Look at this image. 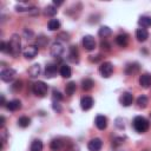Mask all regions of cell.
I'll return each mask as SVG.
<instances>
[{"label": "cell", "instance_id": "6da1fadb", "mask_svg": "<svg viewBox=\"0 0 151 151\" xmlns=\"http://www.w3.org/2000/svg\"><path fill=\"white\" fill-rule=\"evenodd\" d=\"M8 45H9V53L17 58L20 52H21V39H20V35L19 34H12L9 41H8Z\"/></svg>", "mask_w": 151, "mask_h": 151}, {"label": "cell", "instance_id": "7a4b0ae2", "mask_svg": "<svg viewBox=\"0 0 151 151\" xmlns=\"http://www.w3.org/2000/svg\"><path fill=\"white\" fill-rule=\"evenodd\" d=\"M132 125H133V129L138 132V133H144L149 130L150 127V123L146 118L142 117V116H137L133 122H132Z\"/></svg>", "mask_w": 151, "mask_h": 151}, {"label": "cell", "instance_id": "3957f363", "mask_svg": "<svg viewBox=\"0 0 151 151\" xmlns=\"http://www.w3.org/2000/svg\"><path fill=\"white\" fill-rule=\"evenodd\" d=\"M47 90H48V86L44 83V81H35L32 86V91L33 93L37 96V97H45L46 93H47Z\"/></svg>", "mask_w": 151, "mask_h": 151}, {"label": "cell", "instance_id": "277c9868", "mask_svg": "<svg viewBox=\"0 0 151 151\" xmlns=\"http://www.w3.org/2000/svg\"><path fill=\"white\" fill-rule=\"evenodd\" d=\"M99 72L103 78H110L113 73V65L110 61H105L99 66Z\"/></svg>", "mask_w": 151, "mask_h": 151}, {"label": "cell", "instance_id": "5b68a950", "mask_svg": "<svg viewBox=\"0 0 151 151\" xmlns=\"http://www.w3.org/2000/svg\"><path fill=\"white\" fill-rule=\"evenodd\" d=\"M65 52V48L63 46L61 42L59 41H55L51 45V55L52 57H55V58H61V55L64 54Z\"/></svg>", "mask_w": 151, "mask_h": 151}, {"label": "cell", "instance_id": "8992f818", "mask_svg": "<svg viewBox=\"0 0 151 151\" xmlns=\"http://www.w3.org/2000/svg\"><path fill=\"white\" fill-rule=\"evenodd\" d=\"M17 76V71L13 70V68H5L1 71L0 73V78L2 81H6V83H9L12 81Z\"/></svg>", "mask_w": 151, "mask_h": 151}, {"label": "cell", "instance_id": "52a82bcc", "mask_svg": "<svg viewBox=\"0 0 151 151\" xmlns=\"http://www.w3.org/2000/svg\"><path fill=\"white\" fill-rule=\"evenodd\" d=\"M38 46H35V45H28V46H26L25 48H24V51H22V54H24V57L26 58V59H33V58H35L37 57V54H38Z\"/></svg>", "mask_w": 151, "mask_h": 151}, {"label": "cell", "instance_id": "ba28073f", "mask_svg": "<svg viewBox=\"0 0 151 151\" xmlns=\"http://www.w3.org/2000/svg\"><path fill=\"white\" fill-rule=\"evenodd\" d=\"M103 146V142L100 138H92L87 143V149L88 151H100Z\"/></svg>", "mask_w": 151, "mask_h": 151}, {"label": "cell", "instance_id": "9c48e42d", "mask_svg": "<svg viewBox=\"0 0 151 151\" xmlns=\"http://www.w3.org/2000/svg\"><path fill=\"white\" fill-rule=\"evenodd\" d=\"M83 46L87 51H92L96 48V40L92 35H85L83 38Z\"/></svg>", "mask_w": 151, "mask_h": 151}, {"label": "cell", "instance_id": "30bf717a", "mask_svg": "<svg viewBox=\"0 0 151 151\" xmlns=\"http://www.w3.org/2000/svg\"><path fill=\"white\" fill-rule=\"evenodd\" d=\"M132 101H133V94L130 93V92H124V93L120 96V98H119V103H120L123 106H125V107L130 106V105L132 104Z\"/></svg>", "mask_w": 151, "mask_h": 151}, {"label": "cell", "instance_id": "8fae6325", "mask_svg": "<svg viewBox=\"0 0 151 151\" xmlns=\"http://www.w3.org/2000/svg\"><path fill=\"white\" fill-rule=\"evenodd\" d=\"M93 104H94V101H93L92 97L85 96V97H83V98L80 99V107H81L84 111L90 110V109L93 106Z\"/></svg>", "mask_w": 151, "mask_h": 151}, {"label": "cell", "instance_id": "7c38bea8", "mask_svg": "<svg viewBox=\"0 0 151 151\" xmlns=\"http://www.w3.org/2000/svg\"><path fill=\"white\" fill-rule=\"evenodd\" d=\"M57 71H58V67L55 64H47L46 65V68H45V77L46 78H53L57 76Z\"/></svg>", "mask_w": 151, "mask_h": 151}, {"label": "cell", "instance_id": "4fadbf2b", "mask_svg": "<svg viewBox=\"0 0 151 151\" xmlns=\"http://www.w3.org/2000/svg\"><path fill=\"white\" fill-rule=\"evenodd\" d=\"M65 146V143L63 142L61 138H54L51 140V144H50V147L53 150V151H61Z\"/></svg>", "mask_w": 151, "mask_h": 151}, {"label": "cell", "instance_id": "5bb4252c", "mask_svg": "<svg viewBox=\"0 0 151 151\" xmlns=\"http://www.w3.org/2000/svg\"><path fill=\"white\" fill-rule=\"evenodd\" d=\"M139 85L143 88H149L151 86V74L150 73H144L139 77Z\"/></svg>", "mask_w": 151, "mask_h": 151}, {"label": "cell", "instance_id": "9a60e30c", "mask_svg": "<svg viewBox=\"0 0 151 151\" xmlns=\"http://www.w3.org/2000/svg\"><path fill=\"white\" fill-rule=\"evenodd\" d=\"M94 124H96V126H97L99 130H105L106 126H107V118H106L105 116L99 114V116L96 117Z\"/></svg>", "mask_w": 151, "mask_h": 151}, {"label": "cell", "instance_id": "2e32d148", "mask_svg": "<svg viewBox=\"0 0 151 151\" xmlns=\"http://www.w3.org/2000/svg\"><path fill=\"white\" fill-rule=\"evenodd\" d=\"M136 38H137L138 41L144 42V41H146L147 38H149V32H147L145 28H138V29L136 31Z\"/></svg>", "mask_w": 151, "mask_h": 151}, {"label": "cell", "instance_id": "e0dca14e", "mask_svg": "<svg viewBox=\"0 0 151 151\" xmlns=\"http://www.w3.org/2000/svg\"><path fill=\"white\" fill-rule=\"evenodd\" d=\"M68 60L71 63H78L79 61V53L76 46H71L70 47V53H68Z\"/></svg>", "mask_w": 151, "mask_h": 151}, {"label": "cell", "instance_id": "ac0fdd59", "mask_svg": "<svg viewBox=\"0 0 151 151\" xmlns=\"http://www.w3.org/2000/svg\"><path fill=\"white\" fill-rule=\"evenodd\" d=\"M40 73H41V67L39 64H34L28 68V76L31 78H37L40 76Z\"/></svg>", "mask_w": 151, "mask_h": 151}, {"label": "cell", "instance_id": "d6986e66", "mask_svg": "<svg viewBox=\"0 0 151 151\" xmlns=\"http://www.w3.org/2000/svg\"><path fill=\"white\" fill-rule=\"evenodd\" d=\"M127 42H129V35H127V34L123 33V34H118V35L116 37V44H117L118 46L125 47V46L127 45Z\"/></svg>", "mask_w": 151, "mask_h": 151}, {"label": "cell", "instance_id": "ffe728a7", "mask_svg": "<svg viewBox=\"0 0 151 151\" xmlns=\"http://www.w3.org/2000/svg\"><path fill=\"white\" fill-rule=\"evenodd\" d=\"M6 106L9 111H18V110L21 109V101L19 99H13V100L8 101Z\"/></svg>", "mask_w": 151, "mask_h": 151}, {"label": "cell", "instance_id": "44dd1931", "mask_svg": "<svg viewBox=\"0 0 151 151\" xmlns=\"http://www.w3.org/2000/svg\"><path fill=\"white\" fill-rule=\"evenodd\" d=\"M138 24L140 26V28H147L151 26V17H147V15H142L138 20Z\"/></svg>", "mask_w": 151, "mask_h": 151}, {"label": "cell", "instance_id": "7402d4cb", "mask_svg": "<svg viewBox=\"0 0 151 151\" xmlns=\"http://www.w3.org/2000/svg\"><path fill=\"white\" fill-rule=\"evenodd\" d=\"M59 72H60V76H61L63 78H70V77H71V74H72L71 67H70L68 65H66V64H63V65L60 66Z\"/></svg>", "mask_w": 151, "mask_h": 151}, {"label": "cell", "instance_id": "603a6c76", "mask_svg": "<svg viewBox=\"0 0 151 151\" xmlns=\"http://www.w3.org/2000/svg\"><path fill=\"white\" fill-rule=\"evenodd\" d=\"M139 71V65L137 63H132V64H127L125 67V72L126 74H134Z\"/></svg>", "mask_w": 151, "mask_h": 151}, {"label": "cell", "instance_id": "cb8c5ba5", "mask_svg": "<svg viewBox=\"0 0 151 151\" xmlns=\"http://www.w3.org/2000/svg\"><path fill=\"white\" fill-rule=\"evenodd\" d=\"M93 85H94V81L91 78H85V79L81 80V87L85 91H90L93 87Z\"/></svg>", "mask_w": 151, "mask_h": 151}, {"label": "cell", "instance_id": "d4e9b609", "mask_svg": "<svg viewBox=\"0 0 151 151\" xmlns=\"http://www.w3.org/2000/svg\"><path fill=\"white\" fill-rule=\"evenodd\" d=\"M98 34H99L100 38H107V37H110L112 34V31L107 26H101L99 28V31H98Z\"/></svg>", "mask_w": 151, "mask_h": 151}, {"label": "cell", "instance_id": "484cf974", "mask_svg": "<svg viewBox=\"0 0 151 151\" xmlns=\"http://www.w3.org/2000/svg\"><path fill=\"white\" fill-rule=\"evenodd\" d=\"M57 12H58V9H57V7L54 5H47L45 7V9H44L45 15H47V17H53V15L57 14Z\"/></svg>", "mask_w": 151, "mask_h": 151}, {"label": "cell", "instance_id": "4316f807", "mask_svg": "<svg viewBox=\"0 0 151 151\" xmlns=\"http://www.w3.org/2000/svg\"><path fill=\"white\" fill-rule=\"evenodd\" d=\"M76 88H77L76 83H74V81H70V83H67L66 86H65V92H66V94H67L68 97H71V96L76 92Z\"/></svg>", "mask_w": 151, "mask_h": 151}, {"label": "cell", "instance_id": "83f0119b", "mask_svg": "<svg viewBox=\"0 0 151 151\" xmlns=\"http://www.w3.org/2000/svg\"><path fill=\"white\" fill-rule=\"evenodd\" d=\"M42 142L40 139H34L31 144V151H42Z\"/></svg>", "mask_w": 151, "mask_h": 151}, {"label": "cell", "instance_id": "f1b7e54d", "mask_svg": "<svg viewBox=\"0 0 151 151\" xmlns=\"http://www.w3.org/2000/svg\"><path fill=\"white\" fill-rule=\"evenodd\" d=\"M147 104H149V99H147L146 96H139L137 98V105H138V107L145 109L147 106Z\"/></svg>", "mask_w": 151, "mask_h": 151}, {"label": "cell", "instance_id": "f546056e", "mask_svg": "<svg viewBox=\"0 0 151 151\" xmlns=\"http://www.w3.org/2000/svg\"><path fill=\"white\" fill-rule=\"evenodd\" d=\"M60 28V21L58 19H51L48 21V29L50 31H57Z\"/></svg>", "mask_w": 151, "mask_h": 151}, {"label": "cell", "instance_id": "4dcf8cb0", "mask_svg": "<svg viewBox=\"0 0 151 151\" xmlns=\"http://www.w3.org/2000/svg\"><path fill=\"white\" fill-rule=\"evenodd\" d=\"M29 124H31V119L26 116H22L18 119V125L20 127H27V126H29Z\"/></svg>", "mask_w": 151, "mask_h": 151}, {"label": "cell", "instance_id": "1f68e13d", "mask_svg": "<svg viewBox=\"0 0 151 151\" xmlns=\"http://www.w3.org/2000/svg\"><path fill=\"white\" fill-rule=\"evenodd\" d=\"M29 8H33V7H31L29 5H27V4H25V2H21V4H19V5H17V6H15V9H17V12H25V11H31Z\"/></svg>", "mask_w": 151, "mask_h": 151}, {"label": "cell", "instance_id": "d6a6232c", "mask_svg": "<svg viewBox=\"0 0 151 151\" xmlns=\"http://www.w3.org/2000/svg\"><path fill=\"white\" fill-rule=\"evenodd\" d=\"M21 87H22V81H21V80H15V81L13 83V85L11 86L12 91H14V92L20 91V90H21Z\"/></svg>", "mask_w": 151, "mask_h": 151}, {"label": "cell", "instance_id": "836d02e7", "mask_svg": "<svg viewBox=\"0 0 151 151\" xmlns=\"http://www.w3.org/2000/svg\"><path fill=\"white\" fill-rule=\"evenodd\" d=\"M47 42H48V39H47V38H45L44 35H40V37L37 39V45H38V46H40V47H44Z\"/></svg>", "mask_w": 151, "mask_h": 151}, {"label": "cell", "instance_id": "e575fe53", "mask_svg": "<svg viewBox=\"0 0 151 151\" xmlns=\"http://www.w3.org/2000/svg\"><path fill=\"white\" fill-rule=\"evenodd\" d=\"M0 51L1 52H5V53H9V45H8V42L1 41V44H0Z\"/></svg>", "mask_w": 151, "mask_h": 151}, {"label": "cell", "instance_id": "d590c367", "mask_svg": "<svg viewBox=\"0 0 151 151\" xmlns=\"http://www.w3.org/2000/svg\"><path fill=\"white\" fill-rule=\"evenodd\" d=\"M53 99L54 100H57V101H60L61 99H63V94L59 92V91H57V90H53Z\"/></svg>", "mask_w": 151, "mask_h": 151}, {"label": "cell", "instance_id": "8d00e7d4", "mask_svg": "<svg viewBox=\"0 0 151 151\" xmlns=\"http://www.w3.org/2000/svg\"><path fill=\"white\" fill-rule=\"evenodd\" d=\"M100 47H101V50H104V51H110V44L107 42V41H101L100 42Z\"/></svg>", "mask_w": 151, "mask_h": 151}, {"label": "cell", "instance_id": "74e56055", "mask_svg": "<svg viewBox=\"0 0 151 151\" xmlns=\"http://www.w3.org/2000/svg\"><path fill=\"white\" fill-rule=\"evenodd\" d=\"M116 125H117V127H119V129H124V120H123L122 118H117V119H116Z\"/></svg>", "mask_w": 151, "mask_h": 151}, {"label": "cell", "instance_id": "f35d334b", "mask_svg": "<svg viewBox=\"0 0 151 151\" xmlns=\"http://www.w3.org/2000/svg\"><path fill=\"white\" fill-rule=\"evenodd\" d=\"M90 61H92V63H97V61H99L100 59H101V57L99 55V54H97V55H90Z\"/></svg>", "mask_w": 151, "mask_h": 151}, {"label": "cell", "instance_id": "ab89813d", "mask_svg": "<svg viewBox=\"0 0 151 151\" xmlns=\"http://www.w3.org/2000/svg\"><path fill=\"white\" fill-rule=\"evenodd\" d=\"M53 109H54L55 111H58V112H60V111H61L60 105H59V104H58V101H55V100L53 101Z\"/></svg>", "mask_w": 151, "mask_h": 151}, {"label": "cell", "instance_id": "60d3db41", "mask_svg": "<svg viewBox=\"0 0 151 151\" xmlns=\"http://www.w3.org/2000/svg\"><path fill=\"white\" fill-rule=\"evenodd\" d=\"M24 34L27 37V39H32V37H33V33L31 31H27V29L24 31Z\"/></svg>", "mask_w": 151, "mask_h": 151}, {"label": "cell", "instance_id": "b9f144b4", "mask_svg": "<svg viewBox=\"0 0 151 151\" xmlns=\"http://www.w3.org/2000/svg\"><path fill=\"white\" fill-rule=\"evenodd\" d=\"M53 5H54V6H60V5H63V1H57V0H54V1H53Z\"/></svg>", "mask_w": 151, "mask_h": 151}, {"label": "cell", "instance_id": "7bdbcfd3", "mask_svg": "<svg viewBox=\"0 0 151 151\" xmlns=\"http://www.w3.org/2000/svg\"><path fill=\"white\" fill-rule=\"evenodd\" d=\"M4 124H5V118L1 116L0 117V125H1V127H4Z\"/></svg>", "mask_w": 151, "mask_h": 151}, {"label": "cell", "instance_id": "ee69618b", "mask_svg": "<svg viewBox=\"0 0 151 151\" xmlns=\"http://www.w3.org/2000/svg\"><path fill=\"white\" fill-rule=\"evenodd\" d=\"M1 105H2V106L5 105V97H4V96H1Z\"/></svg>", "mask_w": 151, "mask_h": 151}, {"label": "cell", "instance_id": "f6af8a7d", "mask_svg": "<svg viewBox=\"0 0 151 151\" xmlns=\"http://www.w3.org/2000/svg\"><path fill=\"white\" fill-rule=\"evenodd\" d=\"M150 118H151V113H150Z\"/></svg>", "mask_w": 151, "mask_h": 151}, {"label": "cell", "instance_id": "bcb514c9", "mask_svg": "<svg viewBox=\"0 0 151 151\" xmlns=\"http://www.w3.org/2000/svg\"><path fill=\"white\" fill-rule=\"evenodd\" d=\"M144 151H149V150H144Z\"/></svg>", "mask_w": 151, "mask_h": 151}]
</instances>
